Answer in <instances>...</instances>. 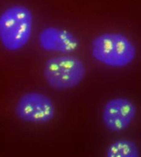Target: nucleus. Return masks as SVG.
<instances>
[{
  "instance_id": "obj_1",
  "label": "nucleus",
  "mask_w": 141,
  "mask_h": 157,
  "mask_svg": "<svg viewBox=\"0 0 141 157\" xmlns=\"http://www.w3.org/2000/svg\"><path fill=\"white\" fill-rule=\"evenodd\" d=\"M34 25L32 12L22 4L12 5L0 13V43L8 52H17L31 40Z\"/></svg>"
},
{
  "instance_id": "obj_2",
  "label": "nucleus",
  "mask_w": 141,
  "mask_h": 157,
  "mask_svg": "<svg viewBox=\"0 0 141 157\" xmlns=\"http://www.w3.org/2000/svg\"><path fill=\"white\" fill-rule=\"evenodd\" d=\"M91 52L93 58L112 68H123L136 58V48L126 35L118 32H107L93 40Z\"/></svg>"
},
{
  "instance_id": "obj_3",
  "label": "nucleus",
  "mask_w": 141,
  "mask_h": 157,
  "mask_svg": "<svg viewBox=\"0 0 141 157\" xmlns=\"http://www.w3.org/2000/svg\"><path fill=\"white\" fill-rule=\"evenodd\" d=\"M86 67L78 57L64 54L48 59L43 68L47 84L56 90H68L77 86L86 76Z\"/></svg>"
},
{
  "instance_id": "obj_4",
  "label": "nucleus",
  "mask_w": 141,
  "mask_h": 157,
  "mask_svg": "<svg viewBox=\"0 0 141 157\" xmlns=\"http://www.w3.org/2000/svg\"><path fill=\"white\" fill-rule=\"evenodd\" d=\"M15 113L23 122L41 124L53 120L56 108L52 100L48 95L38 91H30L18 98Z\"/></svg>"
},
{
  "instance_id": "obj_5",
  "label": "nucleus",
  "mask_w": 141,
  "mask_h": 157,
  "mask_svg": "<svg viewBox=\"0 0 141 157\" xmlns=\"http://www.w3.org/2000/svg\"><path fill=\"white\" fill-rule=\"evenodd\" d=\"M136 113V107L130 100L115 98L108 101L104 106L102 121L108 130L121 132L131 124Z\"/></svg>"
},
{
  "instance_id": "obj_6",
  "label": "nucleus",
  "mask_w": 141,
  "mask_h": 157,
  "mask_svg": "<svg viewBox=\"0 0 141 157\" xmlns=\"http://www.w3.org/2000/svg\"><path fill=\"white\" fill-rule=\"evenodd\" d=\"M38 43L43 50L61 55L74 52L79 45V39L73 33L54 26L46 27L41 30Z\"/></svg>"
},
{
  "instance_id": "obj_7",
  "label": "nucleus",
  "mask_w": 141,
  "mask_h": 157,
  "mask_svg": "<svg viewBox=\"0 0 141 157\" xmlns=\"http://www.w3.org/2000/svg\"><path fill=\"white\" fill-rule=\"evenodd\" d=\"M108 157H138L139 151L136 144L129 140H118L110 145L106 151Z\"/></svg>"
}]
</instances>
